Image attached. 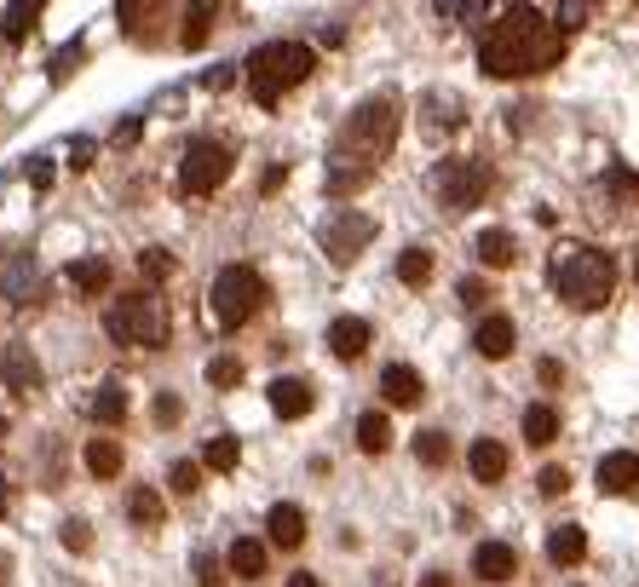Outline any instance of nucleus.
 <instances>
[{
  "label": "nucleus",
  "instance_id": "1",
  "mask_svg": "<svg viewBox=\"0 0 639 587\" xmlns=\"http://www.w3.org/2000/svg\"><path fill=\"white\" fill-rule=\"evenodd\" d=\"M558 58H565V35H558V24L536 7H507L490 24V35L478 40V70L490 81H518V75L553 70Z\"/></svg>",
  "mask_w": 639,
  "mask_h": 587
},
{
  "label": "nucleus",
  "instance_id": "2",
  "mask_svg": "<svg viewBox=\"0 0 639 587\" xmlns=\"http://www.w3.org/2000/svg\"><path fill=\"white\" fill-rule=\"evenodd\" d=\"M397 127H404V105H397L392 93L364 98V105L346 115V127L334 133V150H329V191L346 196V191L364 185V179L381 168V156L392 150Z\"/></svg>",
  "mask_w": 639,
  "mask_h": 587
},
{
  "label": "nucleus",
  "instance_id": "3",
  "mask_svg": "<svg viewBox=\"0 0 639 587\" xmlns=\"http://www.w3.org/2000/svg\"><path fill=\"white\" fill-rule=\"evenodd\" d=\"M317 70V52L306 40H266L254 58H248V93L259 110H277L283 105V93H294L299 81Z\"/></svg>",
  "mask_w": 639,
  "mask_h": 587
},
{
  "label": "nucleus",
  "instance_id": "4",
  "mask_svg": "<svg viewBox=\"0 0 639 587\" xmlns=\"http://www.w3.org/2000/svg\"><path fill=\"white\" fill-rule=\"evenodd\" d=\"M553 289H558V299H565V306L599 311V306L616 294V259L599 254V248H570V254L553 266Z\"/></svg>",
  "mask_w": 639,
  "mask_h": 587
},
{
  "label": "nucleus",
  "instance_id": "5",
  "mask_svg": "<svg viewBox=\"0 0 639 587\" xmlns=\"http://www.w3.org/2000/svg\"><path fill=\"white\" fill-rule=\"evenodd\" d=\"M259 306H266V277H259L254 266H225V271L213 277L208 317L219 322V329H243Z\"/></svg>",
  "mask_w": 639,
  "mask_h": 587
},
{
  "label": "nucleus",
  "instance_id": "6",
  "mask_svg": "<svg viewBox=\"0 0 639 587\" xmlns=\"http://www.w3.org/2000/svg\"><path fill=\"white\" fill-rule=\"evenodd\" d=\"M105 329L127 346H168V311L156 294H127L122 306L105 317Z\"/></svg>",
  "mask_w": 639,
  "mask_h": 587
},
{
  "label": "nucleus",
  "instance_id": "7",
  "mask_svg": "<svg viewBox=\"0 0 639 587\" xmlns=\"http://www.w3.org/2000/svg\"><path fill=\"white\" fill-rule=\"evenodd\" d=\"M231 168H236L231 145H219V138H196V145L185 150V161H179V196H213L231 179Z\"/></svg>",
  "mask_w": 639,
  "mask_h": 587
},
{
  "label": "nucleus",
  "instance_id": "8",
  "mask_svg": "<svg viewBox=\"0 0 639 587\" xmlns=\"http://www.w3.org/2000/svg\"><path fill=\"white\" fill-rule=\"evenodd\" d=\"M438 201L444 208H455V213H467V208H478V201L490 196V185H495V173H490V161H472V156H455V161H444L438 168Z\"/></svg>",
  "mask_w": 639,
  "mask_h": 587
},
{
  "label": "nucleus",
  "instance_id": "9",
  "mask_svg": "<svg viewBox=\"0 0 639 587\" xmlns=\"http://www.w3.org/2000/svg\"><path fill=\"white\" fill-rule=\"evenodd\" d=\"M317 242H323V254L334 259V266H352V259L374 242V219H369V213L341 208V213H334L329 225H323V236H317Z\"/></svg>",
  "mask_w": 639,
  "mask_h": 587
},
{
  "label": "nucleus",
  "instance_id": "10",
  "mask_svg": "<svg viewBox=\"0 0 639 587\" xmlns=\"http://www.w3.org/2000/svg\"><path fill=\"white\" fill-rule=\"evenodd\" d=\"M266 398H271V415H277V420H299V415H311V403H317L311 380H299V375L271 380V387H266Z\"/></svg>",
  "mask_w": 639,
  "mask_h": 587
},
{
  "label": "nucleus",
  "instance_id": "11",
  "mask_svg": "<svg viewBox=\"0 0 639 587\" xmlns=\"http://www.w3.org/2000/svg\"><path fill=\"white\" fill-rule=\"evenodd\" d=\"M599 490L605 496H634L639 490V455L634 450H611V455H599Z\"/></svg>",
  "mask_w": 639,
  "mask_h": 587
},
{
  "label": "nucleus",
  "instance_id": "12",
  "mask_svg": "<svg viewBox=\"0 0 639 587\" xmlns=\"http://www.w3.org/2000/svg\"><path fill=\"white\" fill-rule=\"evenodd\" d=\"M472 346H478V357H490V363L513 357V346H518V329H513V317L490 311V317H484V322H478V329H472Z\"/></svg>",
  "mask_w": 639,
  "mask_h": 587
},
{
  "label": "nucleus",
  "instance_id": "13",
  "mask_svg": "<svg viewBox=\"0 0 639 587\" xmlns=\"http://www.w3.org/2000/svg\"><path fill=\"white\" fill-rule=\"evenodd\" d=\"M266 536H271V548H283V553L306 548V513H299L294 501H277L266 513Z\"/></svg>",
  "mask_w": 639,
  "mask_h": 587
},
{
  "label": "nucleus",
  "instance_id": "14",
  "mask_svg": "<svg viewBox=\"0 0 639 587\" xmlns=\"http://www.w3.org/2000/svg\"><path fill=\"white\" fill-rule=\"evenodd\" d=\"M369 340H374V329H369L364 317H334L329 322V352L341 357V363H357V357L369 352Z\"/></svg>",
  "mask_w": 639,
  "mask_h": 587
},
{
  "label": "nucleus",
  "instance_id": "15",
  "mask_svg": "<svg viewBox=\"0 0 639 587\" xmlns=\"http://www.w3.org/2000/svg\"><path fill=\"white\" fill-rule=\"evenodd\" d=\"M472 576L478 582H513L518 576V553L507 541H478L472 548Z\"/></svg>",
  "mask_w": 639,
  "mask_h": 587
},
{
  "label": "nucleus",
  "instance_id": "16",
  "mask_svg": "<svg viewBox=\"0 0 639 587\" xmlns=\"http://www.w3.org/2000/svg\"><path fill=\"white\" fill-rule=\"evenodd\" d=\"M381 398L392 403V409H415V403L427 398V380L409 369V363H392V369L381 375Z\"/></svg>",
  "mask_w": 639,
  "mask_h": 587
},
{
  "label": "nucleus",
  "instance_id": "17",
  "mask_svg": "<svg viewBox=\"0 0 639 587\" xmlns=\"http://www.w3.org/2000/svg\"><path fill=\"white\" fill-rule=\"evenodd\" d=\"M0 380H7L17 398H29L35 387H41V363L29 357V346H7L0 352Z\"/></svg>",
  "mask_w": 639,
  "mask_h": 587
},
{
  "label": "nucleus",
  "instance_id": "18",
  "mask_svg": "<svg viewBox=\"0 0 639 587\" xmlns=\"http://www.w3.org/2000/svg\"><path fill=\"white\" fill-rule=\"evenodd\" d=\"M225 564H231V576H243V582H259L271 571V548L259 536H236L231 541V553H225Z\"/></svg>",
  "mask_w": 639,
  "mask_h": 587
},
{
  "label": "nucleus",
  "instance_id": "19",
  "mask_svg": "<svg viewBox=\"0 0 639 587\" xmlns=\"http://www.w3.org/2000/svg\"><path fill=\"white\" fill-rule=\"evenodd\" d=\"M41 12H47V0H7V17H0V40H7V47H24L29 29L41 24Z\"/></svg>",
  "mask_w": 639,
  "mask_h": 587
},
{
  "label": "nucleus",
  "instance_id": "20",
  "mask_svg": "<svg viewBox=\"0 0 639 587\" xmlns=\"http://www.w3.org/2000/svg\"><path fill=\"white\" fill-rule=\"evenodd\" d=\"M507 443H495V438H478L472 450H467V467H472V478L478 484H502L507 478Z\"/></svg>",
  "mask_w": 639,
  "mask_h": 587
},
{
  "label": "nucleus",
  "instance_id": "21",
  "mask_svg": "<svg viewBox=\"0 0 639 587\" xmlns=\"http://www.w3.org/2000/svg\"><path fill=\"white\" fill-rule=\"evenodd\" d=\"M29 289H35V254H7L0 259V299H29Z\"/></svg>",
  "mask_w": 639,
  "mask_h": 587
},
{
  "label": "nucleus",
  "instance_id": "22",
  "mask_svg": "<svg viewBox=\"0 0 639 587\" xmlns=\"http://www.w3.org/2000/svg\"><path fill=\"white\" fill-rule=\"evenodd\" d=\"M548 559L558 564V571L582 564V559H588V530H582V524H558V530L548 536Z\"/></svg>",
  "mask_w": 639,
  "mask_h": 587
},
{
  "label": "nucleus",
  "instance_id": "23",
  "mask_svg": "<svg viewBox=\"0 0 639 587\" xmlns=\"http://www.w3.org/2000/svg\"><path fill=\"white\" fill-rule=\"evenodd\" d=\"M110 259H75V266L64 271V282H70V289L75 294H110Z\"/></svg>",
  "mask_w": 639,
  "mask_h": 587
},
{
  "label": "nucleus",
  "instance_id": "24",
  "mask_svg": "<svg viewBox=\"0 0 639 587\" xmlns=\"http://www.w3.org/2000/svg\"><path fill=\"white\" fill-rule=\"evenodd\" d=\"M553 438H558V409L553 403H530L525 409V443L530 450H548Z\"/></svg>",
  "mask_w": 639,
  "mask_h": 587
},
{
  "label": "nucleus",
  "instance_id": "25",
  "mask_svg": "<svg viewBox=\"0 0 639 587\" xmlns=\"http://www.w3.org/2000/svg\"><path fill=\"white\" fill-rule=\"evenodd\" d=\"M82 461H87L93 478H122V443H115V438H93L82 450Z\"/></svg>",
  "mask_w": 639,
  "mask_h": 587
},
{
  "label": "nucleus",
  "instance_id": "26",
  "mask_svg": "<svg viewBox=\"0 0 639 587\" xmlns=\"http://www.w3.org/2000/svg\"><path fill=\"white\" fill-rule=\"evenodd\" d=\"M127 513H133V524L156 530V524L168 518V496H162V490H150V484H138V490L127 496Z\"/></svg>",
  "mask_w": 639,
  "mask_h": 587
},
{
  "label": "nucleus",
  "instance_id": "27",
  "mask_svg": "<svg viewBox=\"0 0 639 587\" xmlns=\"http://www.w3.org/2000/svg\"><path fill=\"white\" fill-rule=\"evenodd\" d=\"M87 415L98 420V427H122L127 420V392L122 387H98L93 403H87Z\"/></svg>",
  "mask_w": 639,
  "mask_h": 587
},
{
  "label": "nucleus",
  "instance_id": "28",
  "mask_svg": "<svg viewBox=\"0 0 639 587\" xmlns=\"http://www.w3.org/2000/svg\"><path fill=\"white\" fill-rule=\"evenodd\" d=\"M357 450L364 455H386L392 450V420L381 409H369L364 420H357Z\"/></svg>",
  "mask_w": 639,
  "mask_h": 587
},
{
  "label": "nucleus",
  "instance_id": "29",
  "mask_svg": "<svg viewBox=\"0 0 639 587\" xmlns=\"http://www.w3.org/2000/svg\"><path fill=\"white\" fill-rule=\"evenodd\" d=\"M478 259H484L490 271H507L513 259H518V242L507 231H484V236H478Z\"/></svg>",
  "mask_w": 639,
  "mask_h": 587
},
{
  "label": "nucleus",
  "instance_id": "30",
  "mask_svg": "<svg viewBox=\"0 0 639 587\" xmlns=\"http://www.w3.org/2000/svg\"><path fill=\"white\" fill-rule=\"evenodd\" d=\"M397 282H404V289H427L432 282V254L427 248H404L397 254Z\"/></svg>",
  "mask_w": 639,
  "mask_h": 587
},
{
  "label": "nucleus",
  "instance_id": "31",
  "mask_svg": "<svg viewBox=\"0 0 639 587\" xmlns=\"http://www.w3.org/2000/svg\"><path fill=\"white\" fill-rule=\"evenodd\" d=\"M236 461H243V443H236L231 432L208 438V450H202V467L208 473H236Z\"/></svg>",
  "mask_w": 639,
  "mask_h": 587
},
{
  "label": "nucleus",
  "instance_id": "32",
  "mask_svg": "<svg viewBox=\"0 0 639 587\" xmlns=\"http://www.w3.org/2000/svg\"><path fill=\"white\" fill-rule=\"evenodd\" d=\"M415 461H421V467H444L450 461V432H438V427L415 432Z\"/></svg>",
  "mask_w": 639,
  "mask_h": 587
},
{
  "label": "nucleus",
  "instance_id": "33",
  "mask_svg": "<svg viewBox=\"0 0 639 587\" xmlns=\"http://www.w3.org/2000/svg\"><path fill=\"white\" fill-rule=\"evenodd\" d=\"M243 357H213L208 363V387H219V392H236V387H243Z\"/></svg>",
  "mask_w": 639,
  "mask_h": 587
},
{
  "label": "nucleus",
  "instance_id": "34",
  "mask_svg": "<svg viewBox=\"0 0 639 587\" xmlns=\"http://www.w3.org/2000/svg\"><path fill=\"white\" fill-rule=\"evenodd\" d=\"M115 12H122L127 29H145L156 12H168V0H115Z\"/></svg>",
  "mask_w": 639,
  "mask_h": 587
},
{
  "label": "nucleus",
  "instance_id": "35",
  "mask_svg": "<svg viewBox=\"0 0 639 587\" xmlns=\"http://www.w3.org/2000/svg\"><path fill=\"white\" fill-rule=\"evenodd\" d=\"M82 64H87V47H82V40H70V47L52 52V70H47V75H52V81H70Z\"/></svg>",
  "mask_w": 639,
  "mask_h": 587
},
{
  "label": "nucleus",
  "instance_id": "36",
  "mask_svg": "<svg viewBox=\"0 0 639 587\" xmlns=\"http://www.w3.org/2000/svg\"><path fill=\"white\" fill-rule=\"evenodd\" d=\"M213 7H219V0H191V24H185V47H191V52L208 40V17H213Z\"/></svg>",
  "mask_w": 639,
  "mask_h": 587
},
{
  "label": "nucleus",
  "instance_id": "37",
  "mask_svg": "<svg viewBox=\"0 0 639 587\" xmlns=\"http://www.w3.org/2000/svg\"><path fill=\"white\" fill-rule=\"evenodd\" d=\"M168 490H173V496H196V490H202V467H196V461H173Z\"/></svg>",
  "mask_w": 639,
  "mask_h": 587
},
{
  "label": "nucleus",
  "instance_id": "38",
  "mask_svg": "<svg viewBox=\"0 0 639 587\" xmlns=\"http://www.w3.org/2000/svg\"><path fill=\"white\" fill-rule=\"evenodd\" d=\"M605 191H611L616 201H634V196H639V173H634V168H611V173H605Z\"/></svg>",
  "mask_w": 639,
  "mask_h": 587
},
{
  "label": "nucleus",
  "instance_id": "39",
  "mask_svg": "<svg viewBox=\"0 0 639 587\" xmlns=\"http://www.w3.org/2000/svg\"><path fill=\"white\" fill-rule=\"evenodd\" d=\"M138 271H145L150 282H162V277H173V254L168 248H145L138 254Z\"/></svg>",
  "mask_w": 639,
  "mask_h": 587
},
{
  "label": "nucleus",
  "instance_id": "40",
  "mask_svg": "<svg viewBox=\"0 0 639 587\" xmlns=\"http://www.w3.org/2000/svg\"><path fill=\"white\" fill-rule=\"evenodd\" d=\"M58 536H64V548H70V553H87V548H93V530H87L82 518H70V524H64V530H58Z\"/></svg>",
  "mask_w": 639,
  "mask_h": 587
},
{
  "label": "nucleus",
  "instance_id": "41",
  "mask_svg": "<svg viewBox=\"0 0 639 587\" xmlns=\"http://www.w3.org/2000/svg\"><path fill=\"white\" fill-rule=\"evenodd\" d=\"M536 478H542V496H565V490H570V473H565V467H542Z\"/></svg>",
  "mask_w": 639,
  "mask_h": 587
},
{
  "label": "nucleus",
  "instance_id": "42",
  "mask_svg": "<svg viewBox=\"0 0 639 587\" xmlns=\"http://www.w3.org/2000/svg\"><path fill=\"white\" fill-rule=\"evenodd\" d=\"M93 138H70V168H93Z\"/></svg>",
  "mask_w": 639,
  "mask_h": 587
},
{
  "label": "nucleus",
  "instance_id": "43",
  "mask_svg": "<svg viewBox=\"0 0 639 587\" xmlns=\"http://www.w3.org/2000/svg\"><path fill=\"white\" fill-rule=\"evenodd\" d=\"M455 294H462V306H484V299H490V289H484V282H478V277H467Z\"/></svg>",
  "mask_w": 639,
  "mask_h": 587
},
{
  "label": "nucleus",
  "instance_id": "44",
  "mask_svg": "<svg viewBox=\"0 0 639 587\" xmlns=\"http://www.w3.org/2000/svg\"><path fill=\"white\" fill-rule=\"evenodd\" d=\"M179 415H185V403H179V398H156V420H162V427H168V420H179Z\"/></svg>",
  "mask_w": 639,
  "mask_h": 587
},
{
  "label": "nucleus",
  "instance_id": "45",
  "mask_svg": "<svg viewBox=\"0 0 639 587\" xmlns=\"http://www.w3.org/2000/svg\"><path fill=\"white\" fill-rule=\"evenodd\" d=\"M582 17H588V7H582V0H565V7H558V24H565V29H576V24H582Z\"/></svg>",
  "mask_w": 639,
  "mask_h": 587
},
{
  "label": "nucleus",
  "instance_id": "46",
  "mask_svg": "<svg viewBox=\"0 0 639 587\" xmlns=\"http://www.w3.org/2000/svg\"><path fill=\"white\" fill-rule=\"evenodd\" d=\"M29 185H35V191H47V185H52V161H47V156L29 168Z\"/></svg>",
  "mask_w": 639,
  "mask_h": 587
},
{
  "label": "nucleus",
  "instance_id": "47",
  "mask_svg": "<svg viewBox=\"0 0 639 587\" xmlns=\"http://www.w3.org/2000/svg\"><path fill=\"white\" fill-rule=\"evenodd\" d=\"M202 87L208 93H225L231 87V70H202Z\"/></svg>",
  "mask_w": 639,
  "mask_h": 587
},
{
  "label": "nucleus",
  "instance_id": "48",
  "mask_svg": "<svg viewBox=\"0 0 639 587\" xmlns=\"http://www.w3.org/2000/svg\"><path fill=\"white\" fill-rule=\"evenodd\" d=\"M196 571H202V587H225V582H219V564H208V559H196Z\"/></svg>",
  "mask_w": 639,
  "mask_h": 587
},
{
  "label": "nucleus",
  "instance_id": "49",
  "mask_svg": "<svg viewBox=\"0 0 639 587\" xmlns=\"http://www.w3.org/2000/svg\"><path fill=\"white\" fill-rule=\"evenodd\" d=\"M288 587H323V582H317L311 571H294V576H288Z\"/></svg>",
  "mask_w": 639,
  "mask_h": 587
},
{
  "label": "nucleus",
  "instance_id": "50",
  "mask_svg": "<svg viewBox=\"0 0 639 587\" xmlns=\"http://www.w3.org/2000/svg\"><path fill=\"white\" fill-rule=\"evenodd\" d=\"M421 587H455V582H450L444 571H427V576H421Z\"/></svg>",
  "mask_w": 639,
  "mask_h": 587
},
{
  "label": "nucleus",
  "instance_id": "51",
  "mask_svg": "<svg viewBox=\"0 0 639 587\" xmlns=\"http://www.w3.org/2000/svg\"><path fill=\"white\" fill-rule=\"evenodd\" d=\"M12 582V564H7V553H0V587H7Z\"/></svg>",
  "mask_w": 639,
  "mask_h": 587
},
{
  "label": "nucleus",
  "instance_id": "52",
  "mask_svg": "<svg viewBox=\"0 0 639 587\" xmlns=\"http://www.w3.org/2000/svg\"><path fill=\"white\" fill-rule=\"evenodd\" d=\"M7 501H12V496H7V478H0V513H7Z\"/></svg>",
  "mask_w": 639,
  "mask_h": 587
},
{
  "label": "nucleus",
  "instance_id": "53",
  "mask_svg": "<svg viewBox=\"0 0 639 587\" xmlns=\"http://www.w3.org/2000/svg\"><path fill=\"white\" fill-rule=\"evenodd\" d=\"M0 438H7V415H0Z\"/></svg>",
  "mask_w": 639,
  "mask_h": 587
},
{
  "label": "nucleus",
  "instance_id": "54",
  "mask_svg": "<svg viewBox=\"0 0 639 587\" xmlns=\"http://www.w3.org/2000/svg\"><path fill=\"white\" fill-rule=\"evenodd\" d=\"M634 277H639V254H634Z\"/></svg>",
  "mask_w": 639,
  "mask_h": 587
}]
</instances>
